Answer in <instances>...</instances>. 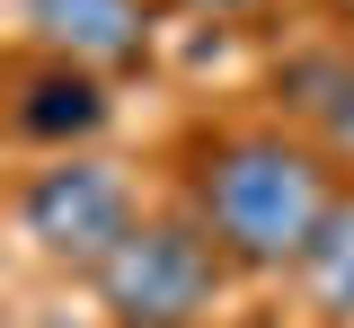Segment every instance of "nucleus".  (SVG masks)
I'll return each instance as SVG.
<instances>
[{
    "instance_id": "f257e3e1",
    "label": "nucleus",
    "mask_w": 354,
    "mask_h": 328,
    "mask_svg": "<svg viewBox=\"0 0 354 328\" xmlns=\"http://www.w3.org/2000/svg\"><path fill=\"white\" fill-rule=\"evenodd\" d=\"M337 160L319 134H283V125H239V134H204L186 151V213L204 222L230 275H301L310 239L337 213Z\"/></svg>"
},
{
    "instance_id": "f03ea898",
    "label": "nucleus",
    "mask_w": 354,
    "mask_h": 328,
    "mask_svg": "<svg viewBox=\"0 0 354 328\" xmlns=\"http://www.w3.org/2000/svg\"><path fill=\"white\" fill-rule=\"evenodd\" d=\"M88 284L115 328H204L230 293V257L204 239L195 213H142Z\"/></svg>"
},
{
    "instance_id": "7ed1b4c3",
    "label": "nucleus",
    "mask_w": 354,
    "mask_h": 328,
    "mask_svg": "<svg viewBox=\"0 0 354 328\" xmlns=\"http://www.w3.org/2000/svg\"><path fill=\"white\" fill-rule=\"evenodd\" d=\"M133 222H142V195H133V178L115 160H71L62 151L53 169H36L18 187V231L36 239V257L71 266V275H97L124 248Z\"/></svg>"
},
{
    "instance_id": "20e7f679",
    "label": "nucleus",
    "mask_w": 354,
    "mask_h": 328,
    "mask_svg": "<svg viewBox=\"0 0 354 328\" xmlns=\"http://www.w3.org/2000/svg\"><path fill=\"white\" fill-rule=\"evenodd\" d=\"M18 9H27V36L44 45V62H71L88 80L151 62V0H18Z\"/></svg>"
},
{
    "instance_id": "39448f33",
    "label": "nucleus",
    "mask_w": 354,
    "mask_h": 328,
    "mask_svg": "<svg viewBox=\"0 0 354 328\" xmlns=\"http://www.w3.org/2000/svg\"><path fill=\"white\" fill-rule=\"evenodd\" d=\"M9 125H18L27 142L71 151V142H88L97 125H106V80H88V71H71V62H44V71H27V80H18Z\"/></svg>"
},
{
    "instance_id": "423d86ee",
    "label": "nucleus",
    "mask_w": 354,
    "mask_h": 328,
    "mask_svg": "<svg viewBox=\"0 0 354 328\" xmlns=\"http://www.w3.org/2000/svg\"><path fill=\"white\" fill-rule=\"evenodd\" d=\"M301 293H310V311H319L328 328H354V195H337L328 231L310 239V257H301Z\"/></svg>"
},
{
    "instance_id": "0eeeda50",
    "label": "nucleus",
    "mask_w": 354,
    "mask_h": 328,
    "mask_svg": "<svg viewBox=\"0 0 354 328\" xmlns=\"http://www.w3.org/2000/svg\"><path fill=\"white\" fill-rule=\"evenodd\" d=\"M319 151L337 160V178H354V71L337 80V98L319 107Z\"/></svg>"
},
{
    "instance_id": "6e6552de",
    "label": "nucleus",
    "mask_w": 354,
    "mask_h": 328,
    "mask_svg": "<svg viewBox=\"0 0 354 328\" xmlns=\"http://www.w3.org/2000/svg\"><path fill=\"white\" fill-rule=\"evenodd\" d=\"M177 9H195V18H221V27H257V18H274L283 0H177Z\"/></svg>"
},
{
    "instance_id": "1a4fd4ad",
    "label": "nucleus",
    "mask_w": 354,
    "mask_h": 328,
    "mask_svg": "<svg viewBox=\"0 0 354 328\" xmlns=\"http://www.w3.org/2000/svg\"><path fill=\"white\" fill-rule=\"evenodd\" d=\"M328 9H337V27H346V45H354V0H328Z\"/></svg>"
},
{
    "instance_id": "9d476101",
    "label": "nucleus",
    "mask_w": 354,
    "mask_h": 328,
    "mask_svg": "<svg viewBox=\"0 0 354 328\" xmlns=\"http://www.w3.org/2000/svg\"><path fill=\"white\" fill-rule=\"evenodd\" d=\"M213 328H266V320H213Z\"/></svg>"
}]
</instances>
